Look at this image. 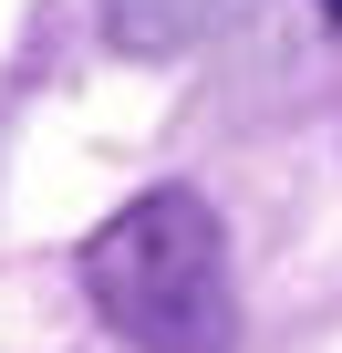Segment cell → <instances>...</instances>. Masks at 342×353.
<instances>
[{"label":"cell","instance_id":"6da1fadb","mask_svg":"<svg viewBox=\"0 0 342 353\" xmlns=\"http://www.w3.org/2000/svg\"><path fill=\"white\" fill-rule=\"evenodd\" d=\"M83 301L135 353H239L228 229L197 188H145L83 239Z\"/></svg>","mask_w":342,"mask_h":353},{"label":"cell","instance_id":"7a4b0ae2","mask_svg":"<svg viewBox=\"0 0 342 353\" xmlns=\"http://www.w3.org/2000/svg\"><path fill=\"white\" fill-rule=\"evenodd\" d=\"M321 21H342V0H321Z\"/></svg>","mask_w":342,"mask_h":353}]
</instances>
